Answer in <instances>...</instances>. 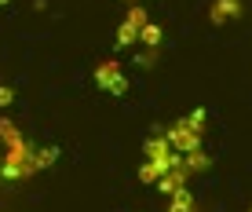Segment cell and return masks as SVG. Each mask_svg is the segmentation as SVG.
<instances>
[{"mask_svg":"<svg viewBox=\"0 0 252 212\" xmlns=\"http://www.w3.org/2000/svg\"><path fill=\"white\" fill-rule=\"evenodd\" d=\"M95 84H99L102 92H114V95H125L128 92V77L121 73V66L114 63V59L95 66Z\"/></svg>","mask_w":252,"mask_h":212,"instance_id":"cell-3","label":"cell"},{"mask_svg":"<svg viewBox=\"0 0 252 212\" xmlns=\"http://www.w3.org/2000/svg\"><path fill=\"white\" fill-rule=\"evenodd\" d=\"M55 161H59V150L55 146H37V150H33V169H37V172L51 169Z\"/></svg>","mask_w":252,"mask_h":212,"instance_id":"cell-8","label":"cell"},{"mask_svg":"<svg viewBox=\"0 0 252 212\" xmlns=\"http://www.w3.org/2000/svg\"><path fill=\"white\" fill-rule=\"evenodd\" d=\"M33 150L37 146H30L26 139L15 143V146H7L4 161H0V176H4V179H26V176H33L37 172L33 169Z\"/></svg>","mask_w":252,"mask_h":212,"instance_id":"cell-1","label":"cell"},{"mask_svg":"<svg viewBox=\"0 0 252 212\" xmlns=\"http://www.w3.org/2000/svg\"><path fill=\"white\" fill-rule=\"evenodd\" d=\"M139 40H143V48H158V44H161V26L146 22L143 30H139Z\"/></svg>","mask_w":252,"mask_h":212,"instance_id":"cell-11","label":"cell"},{"mask_svg":"<svg viewBox=\"0 0 252 212\" xmlns=\"http://www.w3.org/2000/svg\"><path fill=\"white\" fill-rule=\"evenodd\" d=\"M164 139H168V146L176 150V154H190V150H201V132L190 128L187 121H176V125L164 132Z\"/></svg>","mask_w":252,"mask_h":212,"instance_id":"cell-2","label":"cell"},{"mask_svg":"<svg viewBox=\"0 0 252 212\" xmlns=\"http://www.w3.org/2000/svg\"><path fill=\"white\" fill-rule=\"evenodd\" d=\"M183 165H187V172H205L212 161H208L205 150H190V154H183Z\"/></svg>","mask_w":252,"mask_h":212,"instance_id":"cell-10","label":"cell"},{"mask_svg":"<svg viewBox=\"0 0 252 212\" xmlns=\"http://www.w3.org/2000/svg\"><path fill=\"white\" fill-rule=\"evenodd\" d=\"M183 121H187L190 128H197V132H201V128H205V110H194V113H187Z\"/></svg>","mask_w":252,"mask_h":212,"instance_id":"cell-13","label":"cell"},{"mask_svg":"<svg viewBox=\"0 0 252 212\" xmlns=\"http://www.w3.org/2000/svg\"><path fill=\"white\" fill-rule=\"evenodd\" d=\"M22 128L15 125V121H7V117H0V143L4 146H15V143H22Z\"/></svg>","mask_w":252,"mask_h":212,"instance_id":"cell-9","label":"cell"},{"mask_svg":"<svg viewBox=\"0 0 252 212\" xmlns=\"http://www.w3.org/2000/svg\"><path fill=\"white\" fill-rule=\"evenodd\" d=\"M238 11H241L238 0H216L212 4V22H230V19H238Z\"/></svg>","mask_w":252,"mask_h":212,"instance_id":"cell-6","label":"cell"},{"mask_svg":"<svg viewBox=\"0 0 252 212\" xmlns=\"http://www.w3.org/2000/svg\"><path fill=\"white\" fill-rule=\"evenodd\" d=\"M11 99H15V88L11 84H0V106H11Z\"/></svg>","mask_w":252,"mask_h":212,"instance_id":"cell-14","label":"cell"},{"mask_svg":"<svg viewBox=\"0 0 252 212\" xmlns=\"http://www.w3.org/2000/svg\"><path fill=\"white\" fill-rule=\"evenodd\" d=\"M168 212H194V194H190L187 187L168 194Z\"/></svg>","mask_w":252,"mask_h":212,"instance_id":"cell-7","label":"cell"},{"mask_svg":"<svg viewBox=\"0 0 252 212\" xmlns=\"http://www.w3.org/2000/svg\"><path fill=\"white\" fill-rule=\"evenodd\" d=\"M0 4H7V0H0Z\"/></svg>","mask_w":252,"mask_h":212,"instance_id":"cell-15","label":"cell"},{"mask_svg":"<svg viewBox=\"0 0 252 212\" xmlns=\"http://www.w3.org/2000/svg\"><path fill=\"white\" fill-rule=\"evenodd\" d=\"M139 179H143V183H154V187H158V179H161V172H158V169H154V165H150V161H146V165H139Z\"/></svg>","mask_w":252,"mask_h":212,"instance_id":"cell-12","label":"cell"},{"mask_svg":"<svg viewBox=\"0 0 252 212\" xmlns=\"http://www.w3.org/2000/svg\"><path fill=\"white\" fill-rule=\"evenodd\" d=\"M143 26H146V11H143V7H132V11L125 15V22H121V30H117V40L121 44H135Z\"/></svg>","mask_w":252,"mask_h":212,"instance_id":"cell-4","label":"cell"},{"mask_svg":"<svg viewBox=\"0 0 252 212\" xmlns=\"http://www.w3.org/2000/svg\"><path fill=\"white\" fill-rule=\"evenodd\" d=\"M187 176H190V172H187V165H183V161H179L176 169H168V172H164L161 179H158L161 194H176V190H183V187H187Z\"/></svg>","mask_w":252,"mask_h":212,"instance_id":"cell-5","label":"cell"},{"mask_svg":"<svg viewBox=\"0 0 252 212\" xmlns=\"http://www.w3.org/2000/svg\"><path fill=\"white\" fill-rule=\"evenodd\" d=\"M249 212H252V209H249Z\"/></svg>","mask_w":252,"mask_h":212,"instance_id":"cell-16","label":"cell"}]
</instances>
